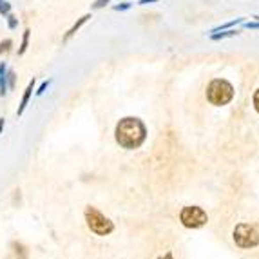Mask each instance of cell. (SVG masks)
I'll use <instances>...</instances> for the list:
<instances>
[{"instance_id": "obj_3", "label": "cell", "mask_w": 259, "mask_h": 259, "mask_svg": "<svg viewBox=\"0 0 259 259\" xmlns=\"http://www.w3.org/2000/svg\"><path fill=\"white\" fill-rule=\"evenodd\" d=\"M85 220H87V225H89V229L95 234H98V236H107V234H111L112 230H114L112 221H109L102 212H98L93 207H89L85 210Z\"/></svg>"}, {"instance_id": "obj_15", "label": "cell", "mask_w": 259, "mask_h": 259, "mask_svg": "<svg viewBox=\"0 0 259 259\" xmlns=\"http://www.w3.org/2000/svg\"><path fill=\"white\" fill-rule=\"evenodd\" d=\"M111 0H96L95 4H93V9H102V8H105V6L109 4Z\"/></svg>"}, {"instance_id": "obj_10", "label": "cell", "mask_w": 259, "mask_h": 259, "mask_svg": "<svg viewBox=\"0 0 259 259\" xmlns=\"http://www.w3.org/2000/svg\"><path fill=\"white\" fill-rule=\"evenodd\" d=\"M236 35H238V31L229 29V31H223V33H214L210 38L212 40H223V38H227V36H236Z\"/></svg>"}, {"instance_id": "obj_12", "label": "cell", "mask_w": 259, "mask_h": 259, "mask_svg": "<svg viewBox=\"0 0 259 259\" xmlns=\"http://www.w3.org/2000/svg\"><path fill=\"white\" fill-rule=\"evenodd\" d=\"M11 46H13V42H11V40H4V42L0 44V55L8 53L9 49H11Z\"/></svg>"}, {"instance_id": "obj_16", "label": "cell", "mask_w": 259, "mask_h": 259, "mask_svg": "<svg viewBox=\"0 0 259 259\" xmlns=\"http://www.w3.org/2000/svg\"><path fill=\"white\" fill-rule=\"evenodd\" d=\"M49 83H51V80H48V82H42V85H40L38 87V91H36V95H42V93L44 91H46V89H48V87H49Z\"/></svg>"}, {"instance_id": "obj_14", "label": "cell", "mask_w": 259, "mask_h": 259, "mask_svg": "<svg viewBox=\"0 0 259 259\" xmlns=\"http://www.w3.org/2000/svg\"><path fill=\"white\" fill-rule=\"evenodd\" d=\"M15 87V73L13 71H8V89H13Z\"/></svg>"}, {"instance_id": "obj_21", "label": "cell", "mask_w": 259, "mask_h": 259, "mask_svg": "<svg viewBox=\"0 0 259 259\" xmlns=\"http://www.w3.org/2000/svg\"><path fill=\"white\" fill-rule=\"evenodd\" d=\"M149 2H156V0H142L140 4H149Z\"/></svg>"}, {"instance_id": "obj_5", "label": "cell", "mask_w": 259, "mask_h": 259, "mask_svg": "<svg viewBox=\"0 0 259 259\" xmlns=\"http://www.w3.org/2000/svg\"><path fill=\"white\" fill-rule=\"evenodd\" d=\"M180 220L187 229H199L208 221L207 212L199 207H185L180 214Z\"/></svg>"}, {"instance_id": "obj_19", "label": "cell", "mask_w": 259, "mask_h": 259, "mask_svg": "<svg viewBox=\"0 0 259 259\" xmlns=\"http://www.w3.org/2000/svg\"><path fill=\"white\" fill-rule=\"evenodd\" d=\"M245 27H248V29H255V27H259V22H255V24H245Z\"/></svg>"}, {"instance_id": "obj_11", "label": "cell", "mask_w": 259, "mask_h": 259, "mask_svg": "<svg viewBox=\"0 0 259 259\" xmlns=\"http://www.w3.org/2000/svg\"><path fill=\"white\" fill-rule=\"evenodd\" d=\"M9 13H11V4H9V2H6V0H0V15L8 17Z\"/></svg>"}, {"instance_id": "obj_9", "label": "cell", "mask_w": 259, "mask_h": 259, "mask_svg": "<svg viewBox=\"0 0 259 259\" xmlns=\"http://www.w3.org/2000/svg\"><path fill=\"white\" fill-rule=\"evenodd\" d=\"M29 35H31L29 29L24 31V36H22V44H20V49H18V55H24V53H26L27 44H29Z\"/></svg>"}, {"instance_id": "obj_8", "label": "cell", "mask_w": 259, "mask_h": 259, "mask_svg": "<svg viewBox=\"0 0 259 259\" xmlns=\"http://www.w3.org/2000/svg\"><path fill=\"white\" fill-rule=\"evenodd\" d=\"M89 18H91V15H83L82 18H78V22H76V24H74V26L71 27V29L67 31V33H65V36H64V42H67V40H69L71 36H73L74 33H76V31L80 29V27H82V26H83V24H85L87 20H89Z\"/></svg>"}, {"instance_id": "obj_22", "label": "cell", "mask_w": 259, "mask_h": 259, "mask_svg": "<svg viewBox=\"0 0 259 259\" xmlns=\"http://www.w3.org/2000/svg\"><path fill=\"white\" fill-rule=\"evenodd\" d=\"M2 127H4V118H0V131H2Z\"/></svg>"}, {"instance_id": "obj_6", "label": "cell", "mask_w": 259, "mask_h": 259, "mask_svg": "<svg viewBox=\"0 0 259 259\" xmlns=\"http://www.w3.org/2000/svg\"><path fill=\"white\" fill-rule=\"evenodd\" d=\"M33 89H35V80H31V82H29V85L26 87V93H24V96H22V100H20V105H18V111H17V114H18V116H20L22 112L26 111V107H27V102H29L31 95H33Z\"/></svg>"}, {"instance_id": "obj_1", "label": "cell", "mask_w": 259, "mask_h": 259, "mask_svg": "<svg viewBox=\"0 0 259 259\" xmlns=\"http://www.w3.org/2000/svg\"><path fill=\"white\" fill-rule=\"evenodd\" d=\"M147 136V129L140 118H123L116 125V142L123 149H138Z\"/></svg>"}, {"instance_id": "obj_7", "label": "cell", "mask_w": 259, "mask_h": 259, "mask_svg": "<svg viewBox=\"0 0 259 259\" xmlns=\"http://www.w3.org/2000/svg\"><path fill=\"white\" fill-rule=\"evenodd\" d=\"M8 93V67L6 64H0V96Z\"/></svg>"}, {"instance_id": "obj_20", "label": "cell", "mask_w": 259, "mask_h": 259, "mask_svg": "<svg viewBox=\"0 0 259 259\" xmlns=\"http://www.w3.org/2000/svg\"><path fill=\"white\" fill-rule=\"evenodd\" d=\"M158 259H174V257L170 254H167V255H163V257H158Z\"/></svg>"}, {"instance_id": "obj_4", "label": "cell", "mask_w": 259, "mask_h": 259, "mask_svg": "<svg viewBox=\"0 0 259 259\" xmlns=\"http://www.w3.org/2000/svg\"><path fill=\"white\" fill-rule=\"evenodd\" d=\"M234 241L241 248H254L259 245V232L250 225L241 223L234 229Z\"/></svg>"}, {"instance_id": "obj_2", "label": "cell", "mask_w": 259, "mask_h": 259, "mask_svg": "<svg viewBox=\"0 0 259 259\" xmlns=\"http://www.w3.org/2000/svg\"><path fill=\"white\" fill-rule=\"evenodd\" d=\"M207 98L212 105H227L234 98V87L227 80H214L207 87Z\"/></svg>"}, {"instance_id": "obj_13", "label": "cell", "mask_w": 259, "mask_h": 259, "mask_svg": "<svg viewBox=\"0 0 259 259\" xmlns=\"http://www.w3.org/2000/svg\"><path fill=\"white\" fill-rule=\"evenodd\" d=\"M8 26H9V29H15V27L18 26V20L11 13L8 15Z\"/></svg>"}, {"instance_id": "obj_18", "label": "cell", "mask_w": 259, "mask_h": 259, "mask_svg": "<svg viewBox=\"0 0 259 259\" xmlns=\"http://www.w3.org/2000/svg\"><path fill=\"white\" fill-rule=\"evenodd\" d=\"M129 8H131L129 2H125V4H120V6H114V9H116V11H123V9H129Z\"/></svg>"}, {"instance_id": "obj_17", "label": "cell", "mask_w": 259, "mask_h": 259, "mask_svg": "<svg viewBox=\"0 0 259 259\" xmlns=\"http://www.w3.org/2000/svg\"><path fill=\"white\" fill-rule=\"evenodd\" d=\"M254 107H255V111L259 112V89L255 91V95H254Z\"/></svg>"}]
</instances>
